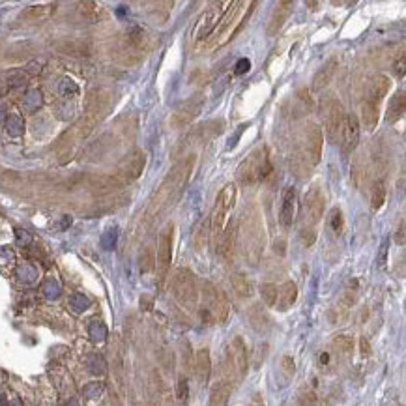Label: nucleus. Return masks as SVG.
<instances>
[{
	"label": "nucleus",
	"instance_id": "nucleus-7",
	"mask_svg": "<svg viewBox=\"0 0 406 406\" xmlns=\"http://www.w3.org/2000/svg\"><path fill=\"white\" fill-rule=\"evenodd\" d=\"M247 372V346L242 337H234L225 354V374L228 382H238Z\"/></svg>",
	"mask_w": 406,
	"mask_h": 406
},
{
	"label": "nucleus",
	"instance_id": "nucleus-9",
	"mask_svg": "<svg viewBox=\"0 0 406 406\" xmlns=\"http://www.w3.org/2000/svg\"><path fill=\"white\" fill-rule=\"evenodd\" d=\"M172 242H174V225H167L163 228L161 236H159V244H157V253H156V268H157V275H159L157 277L159 279V284H163L168 270H170Z\"/></svg>",
	"mask_w": 406,
	"mask_h": 406
},
{
	"label": "nucleus",
	"instance_id": "nucleus-36",
	"mask_svg": "<svg viewBox=\"0 0 406 406\" xmlns=\"http://www.w3.org/2000/svg\"><path fill=\"white\" fill-rule=\"evenodd\" d=\"M128 41H129V45H131V47H135V49H140V47L144 45V41H146L144 30L139 28V26H133V28L128 32Z\"/></svg>",
	"mask_w": 406,
	"mask_h": 406
},
{
	"label": "nucleus",
	"instance_id": "nucleus-1",
	"mask_svg": "<svg viewBox=\"0 0 406 406\" xmlns=\"http://www.w3.org/2000/svg\"><path fill=\"white\" fill-rule=\"evenodd\" d=\"M193 167H195V156H189L184 161L178 163L174 168H170V172L167 174L161 189L157 193V197H159L157 206H170V204H174V200L180 197L186 184L191 178Z\"/></svg>",
	"mask_w": 406,
	"mask_h": 406
},
{
	"label": "nucleus",
	"instance_id": "nucleus-20",
	"mask_svg": "<svg viewBox=\"0 0 406 406\" xmlns=\"http://www.w3.org/2000/svg\"><path fill=\"white\" fill-rule=\"evenodd\" d=\"M52 13H54L52 4H34V6H28L21 13V19L26 21V23H41V21H47Z\"/></svg>",
	"mask_w": 406,
	"mask_h": 406
},
{
	"label": "nucleus",
	"instance_id": "nucleus-3",
	"mask_svg": "<svg viewBox=\"0 0 406 406\" xmlns=\"http://www.w3.org/2000/svg\"><path fill=\"white\" fill-rule=\"evenodd\" d=\"M202 298H204V309L200 311V320L206 324L212 322H225L228 316V302L225 294L217 288L214 283L204 281L202 283Z\"/></svg>",
	"mask_w": 406,
	"mask_h": 406
},
{
	"label": "nucleus",
	"instance_id": "nucleus-38",
	"mask_svg": "<svg viewBox=\"0 0 406 406\" xmlns=\"http://www.w3.org/2000/svg\"><path fill=\"white\" fill-rule=\"evenodd\" d=\"M103 384L101 382H92L88 384L86 388H84V397L86 399H98V397H101V393H103Z\"/></svg>",
	"mask_w": 406,
	"mask_h": 406
},
{
	"label": "nucleus",
	"instance_id": "nucleus-11",
	"mask_svg": "<svg viewBox=\"0 0 406 406\" xmlns=\"http://www.w3.org/2000/svg\"><path fill=\"white\" fill-rule=\"evenodd\" d=\"M202 105H204L202 96H193L191 99L184 101V103L176 109V112H174L172 118H170V124H172L174 128H186L187 124H191L198 116V112L202 109Z\"/></svg>",
	"mask_w": 406,
	"mask_h": 406
},
{
	"label": "nucleus",
	"instance_id": "nucleus-30",
	"mask_svg": "<svg viewBox=\"0 0 406 406\" xmlns=\"http://www.w3.org/2000/svg\"><path fill=\"white\" fill-rule=\"evenodd\" d=\"M384 200H386V187H384V182L378 180L374 186H372L371 191V206L372 210H380L384 206Z\"/></svg>",
	"mask_w": 406,
	"mask_h": 406
},
{
	"label": "nucleus",
	"instance_id": "nucleus-26",
	"mask_svg": "<svg viewBox=\"0 0 406 406\" xmlns=\"http://www.w3.org/2000/svg\"><path fill=\"white\" fill-rule=\"evenodd\" d=\"M60 51H64L66 54H71V56H88L90 54V45L84 43V41H64L60 45Z\"/></svg>",
	"mask_w": 406,
	"mask_h": 406
},
{
	"label": "nucleus",
	"instance_id": "nucleus-50",
	"mask_svg": "<svg viewBox=\"0 0 406 406\" xmlns=\"http://www.w3.org/2000/svg\"><path fill=\"white\" fill-rule=\"evenodd\" d=\"M318 2H320V0H305V4H307V6L311 8V10H316Z\"/></svg>",
	"mask_w": 406,
	"mask_h": 406
},
{
	"label": "nucleus",
	"instance_id": "nucleus-18",
	"mask_svg": "<svg viewBox=\"0 0 406 406\" xmlns=\"http://www.w3.org/2000/svg\"><path fill=\"white\" fill-rule=\"evenodd\" d=\"M305 154L311 159V165H316L322 157V131L318 128H311L307 133V140H305Z\"/></svg>",
	"mask_w": 406,
	"mask_h": 406
},
{
	"label": "nucleus",
	"instance_id": "nucleus-44",
	"mask_svg": "<svg viewBox=\"0 0 406 406\" xmlns=\"http://www.w3.org/2000/svg\"><path fill=\"white\" fill-rule=\"evenodd\" d=\"M249 70H251V62L247 58H240L238 62H236V66H234V73H236V75H244V73H247Z\"/></svg>",
	"mask_w": 406,
	"mask_h": 406
},
{
	"label": "nucleus",
	"instance_id": "nucleus-34",
	"mask_svg": "<svg viewBox=\"0 0 406 406\" xmlns=\"http://www.w3.org/2000/svg\"><path fill=\"white\" fill-rule=\"evenodd\" d=\"M41 103H43V99H41V92L40 90H30L26 96H24L23 99V105L26 110H38L41 107Z\"/></svg>",
	"mask_w": 406,
	"mask_h": 406
},
{
	"label": "nucleus",
	"instance_id": "nucleus-43",
	"mask_svg": "<svg viewBox=\"0 0 406 406\" xmlns=\"http://www.w3.org/2000/svg\"><path fill=\"white\" fill-rule=\"evenodd\" d=\"M90 371L96 372V374H101L105 372V361L101 356H94L92 361H90Z\"/></svg>",
	"mask_w": 406,
	"mask_h": 406
},
{
	"label": "nucleus",
	"instance_id": "nucleus-24",
	"mask_svg": "<svg viewBox=\"0 0 406 406\" xmlns=\"http://www.w3.org/2000/svg\"><path fill=\"white\" fill-rule=\"evenodd\" d=\"M404 109H406V96L404 92H399L395 94L393 99H391V103L388 107V114H386V120L388 122H397L400 116L404 114Z\"/></svg>",
	"mask_w": 406,
	"mask_h": 406
},
{
	"label": "nucleus",
	"instance_id": "nucleus-45",
	"mask_svg": "<svg viewBox=\"0 0 406 406\" xmlns=\"http://www.w3.org/2000/svg\"><path fill=\"white\" fill-rule=\"evenodd\" d=\"M101 244H103L105 249H112L116 244V230H109L105 234L103 238H101Z\"/></svg>",
	"mask_w": 406,
	"mask_h": 406
},
{
	"label": "nucleus",
	"instance_id": "nucleus-25",
	"mask_svg": "<svg viewBox=\"0 0 406 406\" xmlns=\"http://www.w3.org/2000/svg\"><path fill=\"white\" fill-rule=\"evenodd\" d=\"M232 386L234 384L228 382V380H221L217 386L214 388V391H212V397H210V404H226L228 402V397H230L232 393Z\"/></svg>",
	"mask_w": 406,
	"mask_h": 406
},
{
	"label": "nucleus",
	"instance_id": "nucleus-2",
	"mask_svg": "<svg viewBox=\"0 0 406 406\" xmlns=\"http://www.w3.org/2000/svg\"><path fill=\"white\" fill-rule=\"evenodd\" d=\"M388 88H389V79L384 75L374 77L369 82L365 101H363V107H361V118H363V126L367 129L376 128L378 118H380V103H382V98L386 96Z\"/></svg>",
	"mask_w": 406,
	"mask_h": 406
},
{
	"label": "nucleus",
	"instance_id": "nucleus-32",
	"mask_svg": "<svg viewBox=\"0 0 406 406\" xmlns=\"http://www.w3.org/2000/svg\"><path fill=\"white\" fill-rule=\"evenodd\" d=\"M58 94L62 98H75L77 94H79V86H77V82L64 77V79H60V82H58Z\"/></svg>",
	"mask_w": 406,
	"mask_h": 406
},
{
	"label": "nucleus",
	"instance_id": "nucleus-16",
	"mask_svg": "<svg viewBox=\"0 0 406 406\" xmlns=\"http://www.w3.org/2000/svg\"><path fill=\"white\" fill-rule=\"evenodd\" d=\"M217 255L223 262H230L234 255V244H236V225H225L223 232L217 236Z\"/></svg>",
	"mask_w": 406,
	"mask_h": 406
},
{
	"label": "nucleus",
	"instance_id": "nucleus-5",
	"mask_svg": "<svg viewBox=\"0 0 406 406\" xmlns=\"http://www.w3.org/2000/svg\"><path fill=\"white\" fill-rule=\"evenodd\" d=\"M172 294L176 302L187 311H195L198 303V288L197 279L191 270L187 268H178L172 275Z\"/></svg>",
	"mask_w": 406,
	"mask_h": 406
},
{
	"label": "nucleus",
	"instance_id": "nucleus-19",
	"mask_svg": "<svg viewBox=\"0 0 406 406\" xmlns=\"http://www.w3.org/2000/svg\"><path fill=\"white\" fill-rule=\"evenodd\" d=\"M337 71V58H330L328 62H326L318 71H316V75L313 77V90L314 92H318L322 88H326L328 84L331 82L333 75H335Z\"/></svg>",
	"mask_w": 406,
	"mask_h": 406
},
{
	"label": "nucleus",
	"instance_id": "nucleus-37",
	"mask_svg": "<svg viewBox=\"0 0 406 406\" xmlns=\"http://www.w3.org/2000/svg\"><path fill=\"white\" fill-rule=\"evenodd\" d=\"M70 305L73 311H77V313H82V311H86L88 305H90V302H88V298H84L82 294H73V296L70 298Z\"/></svg>",
	"mask_w": 406,
	"mask_h": 406
},
{
	"label": "nucleus",
	"instance_id": "nucleus-27",
	"mask_svg": "<svg viewBox=\"0 0 406 406\" xmlns=\"http://www.w3.org/2000/svg\"><path fill=\"white\" fill-rule=\"evenodd\" d=\"M4 128H6L8 135H12V137H21L24 133V122L23 118L19 114H8L6 120H4Z\"/></svg>",
	"mask_w": 406,
	"mask_h": 406
},
{
	"label": "nucleus",
	"instance_id": "nucleus-48",
	"mask_svg": "<svg viewBox=\"0 0 406 406\" xmlns=\"http://www.w3.org/2000/svg\"><path fill=\"white\" fill-rule=\"evenodd\" d=\"M43 290H45V294L49 298H56L58 292H60V288H58V284L54 283V281H47L45 286H43Z\"/></svg>",
	"mask_w": 406,
	"mask_h": 406
},
{
	"label": "nucleus",
	"instance_id": "nucleus-40",
	"mask_svg": "<svg viewBox=\"0 0 406 406\" xmlns=\"http://www.w3.org/2000/svg\"><path fill=\"white\" fill-rule=\"evenodd\" d=\"M333 344H335L339 350H342V352H350L352 350V339L348 335H339L335 337V341H333Z\"/></svg>",
	"mask_w": 406,
	"mask_h": 406
},
{
	"label": "nucleus",
	"instance_id": "nucleus-6",
	"mask_svg": "<svg viewBox=\"0 0 406 406\" xmlns=\"http://www.w3.org/2000/svg\"><path fill=\"white\" fill-rule=\"evenodd\" d=\"M322 214H324V195H322L318 186H313L303 197V223L307 225V228L305 226L302 228V236L305 238L309 234L311 244H314V240H316L314 226L320 223Z\"/></svg>",
	"mask_w": 406,
	"mask_h": 406
},
{
	"label": "nucleus",
	"instance_id": "nucleus-47",
	"mask_svg": "<svg viewBox=\"0 0 406 406\" xmlns=\"http://www.w3.org/2000/svg\"><path fill=\"white\" fill-rule=\"evenodd\" d=\"M395 242H397L399 245H404V242H406V225H404V219L400 221L399 230L395 232Z\"/></svg>",
	"mask_w": 406,
	"mask_h": 406
},
{
	"label": "nucleus",
	"instance_id": "nucleus-15",
	"mask_svg": "<svg viewBox=\"0 0 406 406\" xmlns=\"http://www.w3.org/2000/svg\"><path fill=\"white\" fill-rule=\"evenodd\" d=\"M294 214H296V187H284L283 198H281V210H279V221L284 228H288L294 223Z\"/></svg>",
	"mask_w": 406,
	"mask_h": 406
},
{
	"label": "nucleus",
	"instance_id": "nucleus-39",
	"mask_svg": "<svg viewBox=\"0 0 406 406\" xmlns=\"http://www.w3.org/2000/svg\"><path fill=\"white\" fill-rule=\"evenodd\" d=\"M90 337H92L94 341H103L105 337H107V328H105L101 322H94L90 326Z\"/></svg>",
	"mask_w": 406,
	"mask_h": 406
},
{
	"label": "nucleus",
	"instance_id": "nucleus-13",
	"mask_svg": "<svg viewBox=\"0 0 406 406\" xmlns=\"http://www.w3.org/2000/svg\"><path fill=\"white\" fill-rule=\"evenodd\" d=\"M292 10H294V0H279L273 8L272 15H270V21H268V36H275L283 28V24L292 15Z\"/></svg>",
	"mask_w": 406,
	"mask_h": 406
},
{
	"label": "nucleus",
	"instance_id": "nucleus-35",
	"mask_svg": "<svg viewBox=\"0 0 406 406\" xmlns=\"http://www.w3.org/2000/svg\"><path fill=\"white\" fill-rule=\"evenodd\" d=\"M356 300H358V281H350L348 283V286H346V290H344V294H342V300H341V303L342 305H346V309L348 307H352L356 303Z\"/></svg>",
	"mask_w": 406,
	"mask_h": 406
},
{
	"label": "nucleus",
	"instance_id": "nucleus-12",
	"mask_svg": "<svg viewBox=\"0 0 406 406\" xmlns=\"http://www.w3.org/2000/svg\"><path fill=\"white\" fill-rule=\"evenodd\" d=\"M144 165H146L144 152H140V150L131 152V154L124 159L122 165H120V178H122V182L137 180L140 174H142V170H144Z\"/></svg>",
	"mask_w": 406,
	"mask_h": 406
},
{
	"label": "nucleus",
	"instance_id": "nucleus-14",
	"mask_svg": "<svg viewBox=\"0 0 406 406\" xmlns=\"http://www.w3.org/2000/svg\"><path fill=\"white\" fill-rule=\"evenodd\" d=\"M358 142H360V120H358L354 114H346L339 144H341L342 150L348 154V152H352L356 146H358Z\"/></svg>",
	"mask_w": 406,
	"mask_h": 406
},
{
	"label": "nucleus",
	"instance_id": "nucleus-8",
	"mask_svg": "<svg viewBox=\"0 0 406 406\" xmlns=\"http://www.w3.org/2000/svg\"><path fill=\"white\" fill-rule=\"evenodd\" d=\"M236 186L234 184H226L223 189H221L219 197L215 200V206H214V212H212V217H210V232H212V236L217 240L223 228L226 225V219H228V214H230V210L234 208V204H236Z\"/></svg>",
	"mask_w": 406,
	"mask_h": 406
},
{
	"label": "nucleus",
	"instance_id": "nucleus-31",
	"mask_svg": "<svg viewBox=\"0 0 406 406\" xmlns=\"http://www.w3.org/2000/svg\"><path fill=\"white\" fill-rule=\"evenodd\" d=\"M260 296H262V300H264V303H266L268 307H273V305H277V298H279L277 284H272V283L262 284Z\"/></svg>",
	"mask_w": 406,
	"mask_h": 406
},
{
	"label": "nucleus",
	"instance_id": "nucleus-22",
	"mask_svg": "<svg viewBox=\"0 0 406 406\" xmlns=\"http://www.w3.org/2000/svg\"><path fill=\"white\" fill-rule=\"evenodd\" d=\"M77 12H79V15L82 19H86L90 23L99 21L101 15H103V10H101V6H99L96 0H81L77 4Z\"/></svg>",
	"mask_w": 406,
	"mask_h": 406
},
{
	"label": "nucleus",
	"instance_id": "nucleus-46",
	"mask_svg": "<svg viewBox=\"0 0 406 406\" xmlns=\"http://www.w3.org/2000/svg\"><path fill=\"white\" fill-rule=\"evenodd\" d=\"M393 71H395V75H397V77H404V71H406L404 52H400L399 60H397V62H395V66H393Z\"/></svg>",
	"mask_w": 406,
	"mask_h": 406
},
{
	"label": "nucleus",
	"instance_id": "nucleus-51",
	"mask_svg": "<svg viewBox=\"0 0 406 406\" xmlns=\"http://www.w3.org/2000/svg\"><path fill=\"white\" fill-rule=\"evenodd\" d=\"M6 116H8V114H6V112H4V109H0V124H2V122H4V120H6Z\"/></svg>",
	"mask_w": 406,
	"mask_h": 406
},
{
	"label": "nucleus",
	"instance_id": "nucleus-10",
	"mask_svg": "<svg viewBox=\"0 0 406 406\" xmlns=\"http://www.w3.org/2000/svg\"><path fill=\"white\" fill-rule=\"evenodd\" d=\"M322 112H324V122H326V131L333 142H339L341 139V131L344 126V109L342 105L333 98H328L322 103Z\"/></svg>",
	"mask_w": 406,
	"mask_h": 406
},
{
	"label": "nucleus",
	"instance_id": "nucleus-29",
	"mask_svg": "<svg viewBox=\"0 0 406 406\" xmlns=\"http://www.w3.org/2000/svg\"><path fill=\"white\" fill-rule=\"evenodd\" d=\"M230 284H232V288H234V292H236V294H238L240 298H247L251 294V284H249V281H247V277H245V275H242V273H236V275H232Z\"/></svg>",
	"mask_w": 406,
	"mask_h": 406
},
{
	"label": "nucleus",
	"instance_id": "nucleus-28",
	"mask_svg": "<svg viewBox=\"0 0 406 406\" xmlns=\"http://www.w3.org/2000/svg\"><path fill=\"white\" fill-rule=\"evenodd\" d=\"M328 228L333 236H341L342 230H344V217H342V212L339 208H333L330 212V217H328Z\"/></svg>",
	"mask_w": 406,
	"mask_h": 406
},
{
	"label": "nucleus",
	"instance_id": "nucleus-49",
	"mask_svg": "<svg viewBox=\"0 0 406 406\" xmlns=\"http://www.w3.org/2000/svg\"><path fill=\"white\" fill-rule=\"evenodd\" d=\"M361 354L363 356H369V352H371V346H369V342H367L365 337H361Z\"/></svg>",
	"mask_w": 406,
	"mask_h": 406
},
{
	"label": "nucleus",
	"instance_id": "nucleus-42",
	"mask_svg": "<svg viewBox=\"0 0 406 406\" xmlns=\"http://www.w3.org/2000/svg\"><path fill=\"white\" fill-rule=\"evenodd\" d=\"M388 266V240H384L382 245H380V255H378V268L380 270H386Z\"/></svg>",
	"mask_w": 406,
	"mask_h": 406
},
{
	"label": "nucleus",
	"instance_id": "nucleus-41",
	"mask_svg": "<svg viewBox=\"0 0 406 406\" xmlns=\"http://www.w3.org/2000/svg\"><path fill=\"white\" fill-rule=\"evenodd\" d=\"M176 397L180 400H186L189 397V384H187L186 378H180L178 380V386H176Z\"/></svg>",
	"mask_w": 406,
	"mask_h": 406
},
{
	"label": "nucleus",
	"instance_id": "nucleus-33",
	"mask_svg": "<svg viewBox=\"0 0 406 406\" xmlns=\"http://www.w3.org/2000/svg\"><path fill=\"white\" fill-rule=\"evenodd\" d=\"M156 268V253L152 247H146L144 253H140V272L148 273Z\"/></svg>",
	"mask_w": 406,
	"mask_h": 406
},
{
	"label": "nucleus",
	"instance_id": "nucleus-4",
	"mask_svg": "<svg viewBox=\"0 0 406 406\" xmlns=\"http://www.w3.org/2000/svg\"><path fill=\"white\" fill-rule=\"evenodd\" d=\"M270 174H272V163H270L266 148H256L238 168V178L245 186L264 182Z\"/></svg>",
	"mask_w": 406,
	"mask_h": 406
},
{
	"label": "nucleus",
	"instance_id": "nucleus-21",
	"mask_svg": "<svg viewBox=\"0 0 406 406\" xmlns=\"http://www.w3.org/2000/svg\"><path fill=\"white\" fill-rule=\"evenodd\" d=\"M212 374V360H210V352L206 348L198 350L197 360H195V376L200 382V386H206Z\"/></svg>",
	"mask_w": 406,
	"mask_h": 406
},
{
	"label": "nucleus",
	"instance_id": "nucleus-23",
	"mask_svg": "<svg viewBox=\"0 0 406 406\" xmlns=\"http://www.w3.org/2000/svg\"><path fill=\"white\" fill-rule=\"evenodd\" d=\"M298 300V286L296 283H292V281H288V283H284L281 288H279V309H288L292 307V303Z\"/></svg>",
	"mask_w": 406,
	"mask_h": 406
},
{
	"label": "nucleus",
	"instance_id": "nucleus-17",
	"mask_svg": "<svg viewBox=\"0 0 406 406\" xmlns=\"http://www.w3.org/2000/svg\"><path fill=\"white\" fill-rule=\"evenodd\" d=\"M221 17H223V13H221L217 8L206 10V12L200 15V19H198V23H197V28H195V38H197V41L206 40V38L214 32V28L217 26Z\"/></svg>",
	"mask_w": 406,
	"mask_h": 406
}]
</instances>
